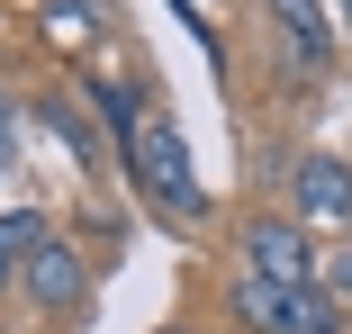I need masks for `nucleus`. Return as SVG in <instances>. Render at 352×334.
Returning a JSON list of instances; mask_svg holds the SVG:
<instances>
[{
    "label": "nucleus",
    "mask_w": 352,
    "mask_h": 334,
    "mask_svg": "<svg viewBox=\"0 0 352 334\" xmlns=\"http://www.w3.org/2000/svg\"><path fill=\"white\" fill-rule=\"evenodd\" d=\"M343 19H352V0H343Z\"/></svg>",
    "instance_id": "14"
},
{
    "label": "nucleus",
    "mask_w": 352,
    "mask_h": 334,
    "mask_svg": "<svg viewBox=\"0 0 352 334\" xmlns=\"http://www.w3.org/2000/svg\"><path fill=\"white\" fill-rule=\"evenodd\" d=\"M325 289H334V298L352 307V253H343V262H334V271H325Z\"/></svg>",
    "instance_id": "11"
},
{
    "label": "nucleus",
    "mask_w": 352,
    "mask_h": 334,
    "mask_svg": "<svg viewBox=\"0 0 352 334\" xmlns=\"http://www.w3.org/2000/svg\"><path fill=\"white\" fill-rule=\"evenodd\" d=\"M280 45H289V73H325L334 63V27H325V0H262Z\"/></svg>",
    "instance_id": "5"
},
{
    "label": "nucleus",
    "mask_w": 352,
    "mask_h": 334,
    "mask_svg": "<svg viewBox=\"0 0 352 334\" xmlns=\"http://www.w3.org/2000/svg\"><path fill=\"white\" fill-rule=\"evenodd\" d=\"M45 126H54L63 145H73V163H100V136L82 126V109H73V100H45Z\"/></svg>",
    "instance_id": "7"
},
{
    "label": "nucleus",
    "mask_w": 352,
    "mask_h": 334,
    "mask_svg": "<svg viewBox=\"0 0 352 334\" xmlns=\"http://www.w3.org/2000/svg\"><path fill=\"white\" fill-rule=\"evenodd\" d=\"M289 217H298V226H352V163H343V154H298V172H289Z\"/></svg>",
    "instance_id": "4"
},
{
    "label": "nucleus",
    "mask_w": 352,
    "mask_h": 334,
    "mask_svg": "<svg viewBox=\"0 0 352 334\" xmlns=\"http://www.w3.org/2000/svg\"><path fill=\"white\" fill-rule=\"evenodd\" d=\"M36 244H45V217H36V208H10V217H0V253H19V262H28Z\"/></svg>",
    "instance_id": "8"
},
{
    "label": "nucleus",
    "mask_w": 352,
    "mask_h": 334,
    "mask_svg": "<svg viewBox=\"0 0 352 334\" xmlns=\"http://www.w3.org/2000/svg\"><path fill=\"white\" fill-rule=\"evenodd\" d=\"M91 109H100V118L118 126V136H126L135 118H145V109H135V91H118V82H91Z\"/></svg>",
    "instance_id": "9"
},
{
    "label": "nucleus",
    "mask_w": 352,
    "mask_h": 334,
    "mask_svg": "<svg viewBox=\"0 0 352 334\" xmlns=\"http://www.w3.org/2000/svg\"><path fill=\"white\" fill-rule=\"evenodd\" d=\"M226 289H235V316H244L253 334H289V325H298V289H271V280H253V271H235Z\"/></svg>",
    "instance_id": "6"
},
{
    "label": "nucleus",
    "mask_w": 352,
    "mask_h": 334,
    "mask_svg": "<svg viewBox=\"0 0 352 334\" xmlns=\"http://www.w3.org/2000/svg\"><path fill=\"white\" fill-rule=\"evenodd\" d=\"M19 163V109H10V91H0V172Z\"/></svg>",
    "instance_id": "10"
},
{
    "label": "nucleus",
    "mask_w": 352,
    "mask_h": 334,
    "mask_svg": "<svg viewBox=\"0 0 352 334\" xmlns=\"http://www.w3.org/2000/svg\"><path fill=\"white\" fill-rule=\"evenodd\" d=\"M19 289H28L36 316H82V298H91V262H82V244L45 235V244L19 262Z\"/></svg>",
    "instance_id": "3"
},
{
    "label": "nucleus",
    "mask_w": 352,
    "mask_h": 334,
    "mask_svg": "<svg viewBox=\"0 0 352 334\" xmlns=\"http://www.w3.org/2000/svg\"><path fill=\"white\" fill-rule=\"evenodd\" d=\"M163 334H190V325H163Z\"/></svg>",
    "instance_id": "13"
},
{
    "label": "nucleus",
    "mask_w": 352,
    "mask_h": 334,
    "mask_svg": "<svg viewBox=\"0 0 352 334\" xmlns=\"http://www.w3.org/2000/svg\"><path fill=\"white\" fill-rule=\"evenodd\" d=\"M0 289H10V253H0Z\"/></svg>",
    "instance_id": "12"
},
{
    "label": "nucleus",
    "mask_w": 352,
    "mask_h": 334,
    "mask_svg": "<svg viewBox=\"0 0 352 334\" xmlns=\"http://www.w3.org/2000/svg\"><path fill=\"white\" fill-rule=\"evenodd\" d=\"M235 271H253V280H271V289H316L325 262H316V235H307L289 208H271V217H244V235H235Z\"/></svg>",
    "instance_id": "2"
},
{
    "label": "nucleus",
    "mask_w": 352,
    "mask_h": 334,
    "mask_svg": "<svg viewBox=\"0 0 352 334\" xmlns=\"http://www.w3.org/2000/svg\"><path fill=\"white\" fill-rule=\"evenodd\" d=\"M118 145H126V172H135L145 199H163L172 217H199V208H208V199H199V172H190V145H181V126H172L163 109H145Z\"/></svg>",
    "instance_id": "1"
}]
</instances>
